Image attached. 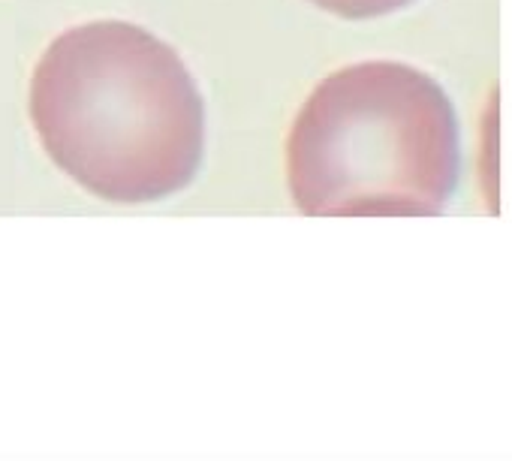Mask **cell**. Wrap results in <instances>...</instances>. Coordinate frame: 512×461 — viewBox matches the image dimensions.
Here are the masks:
<instances>
[{"instance_id":"2","label":"cell","mask_w":512,"mask_h":461,"mask_svg":"<svg viewBox=\"0 0 512 461\" xmlns=\"http://www.w3.org/2000/svg\"><path fill=\"white\" fill-rule=\"evenodd\" d=\"M461 166L458 118L422 70L365 61L332 73L287 139V181L311 217H434Z\"/></svg>"},{"instance_id":"1","label":"cell","mask_w":512,"mask_h":461,"mask_svg":"<svg viewBox=\"0 0 512 461\" xmlns=\"http://www.w3.org/2000/svg\"><path fill=\"white\" fill-rule=\"evenodd\" d=\"M31 121L52 157L106 202H157L202 163L205 109L172 46L127 22L64 31L31 79Z\"/></svg>"},{"instance_id":"3","label":"cell","mask_w":512,"mask_h":461,"mask_svg":"<svg viewBox=\"0 0 512 461\" xmlns=\"http://www.w3.org/2000/svg\"><path fill=\"white\" fill-rule=\"evenodd\" d=\"M311 4L341 19H377L410 7L413 0H311Z\"/></svg>"}]
</instances>
